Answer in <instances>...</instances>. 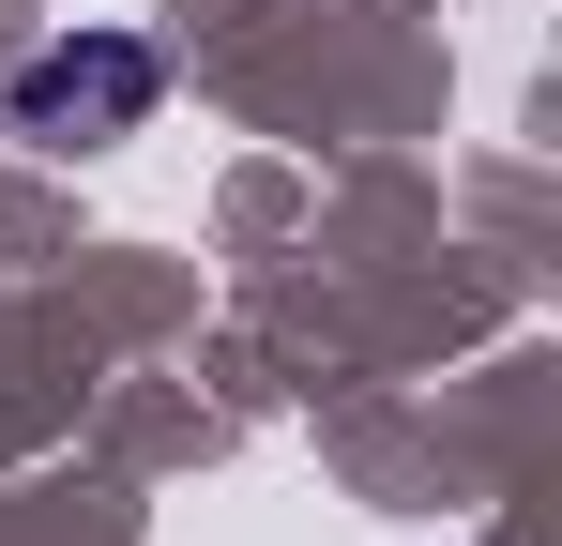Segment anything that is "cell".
<instances>
[{
  "mask_svg": "<svg viewBox=\"0 0 562 546\" xmlns=\"http://www.w3.org/2000/svg\"><path fill=\"white\" fill-rule=\"evenodd\" d=\"M153 91H168V61H153L137 31H77V46H31V61H15L0 137H31V152H106V137L153 122Z\"/></svg>",
  "mask_w": 562,
  "mask_h": 546,
  "instance_id": "cell-1",
  "label": "cell"
}]
</instances>
